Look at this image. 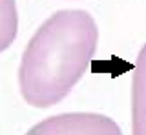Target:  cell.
Here are the masks:
<instances>
[{
	"label": "cell",
	"instance_id": "obj_1",
	"mask_svg": "<svg viewBox=\"0 0 146 135\" xmlns=\"http://www.w3.org/2000/svg\"><path fill=\"white\" fill-rule=\"evenodd\" d=\"M99 29L86 11L51 15L33 35L18 69L20 93L27 104H58L86 73L97 49Z\"/></svg>",
	"mask_w": 146,
	"mask_h": 135
},
{
	"label": "cell",
	"instance_id": "obj_3",
	"mask_svg": "<svg viewBox=\"0 0 146 135\" xmlns=\"http://www.w3.org/2000/svg\"><path fill=\"white\" fill-rule=\"evenodd\" d=\"M131 132L146 135V44L135 60L131 82Z\"/></svg>",
	"mask_w": 146,
	"mask_h": 135
},
{
	"label": "cell",
	"instance_id": "obj_2",
	"mask_svg": "<svg viewBox=\"0 0 146 135\" xmlns=\"http://www.w3.org/2000/svg\"><path fill=\"white\" fill-rule=\"evenodd\" d=\"M29 133H121V128L102 115L68 113L36 124Z\"/></svg>",
	"mask_w": 146,
	"mask_h": 135
},
{
	"label": "cell",
	"instance_id": "obj_4",
	"mask_svg": "<svg viewBox=\"0 0 146 135\" xmlns=\"http://www.w3.org/2000/svg\"><path fill=\"white\" fill-rule=\"evenodd\" d=\"M18 31V13L15 0H0V53L13 44Z\"/></svg>",
	"mask_w": 146,
	"mask_h": 135
}]
</instances>
